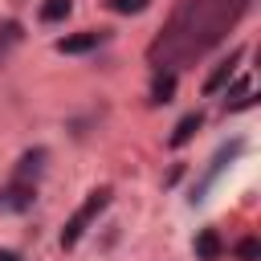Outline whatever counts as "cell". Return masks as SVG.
<instances>
[{"mask_svg": "<svg viewBox=\"0 0 261 261\" xmlns=\"http://www.w3.org/2000/svg\"><path fill=\"white\" fill-rule=\"evenodd\" d=\"M106 8H110V12L130 16V12H143V8H147V0H106Z\"/></svg>", "mask_w": 261, "mask_h": 261, "instance_id": "obj_10", "label": "cell"}, {"mask_svg": "<svg viewBox=\"0 0 261 261\" xmlns=\"http://www.w3.org/2000/svg\"><path fill=\"white\" fill-rule=\"evenodd\" d=\"M20 41V24L16 20H8V24H0V53L8 49V45H16Z\"/></svg>", "mask_w": 261, "mask_h": 261, "instance_id": "obj_11", "label": "cell"}, {"mask_svg": "<svg viewBox=\"0 0 261 261\" xmlns=\"http://www.w3.org/2000/svg\"><path fill=\"white\" fill-rule=\"evenodd\" d=\"M196 257H200V261H216V257H220V237H216V228H204V232L196 237Z\"/></svg>", "mask_w": 261, "mask_h": 261, "instance_id": "obj_7", "label": "cell"}, {"mask_svg": "<svg viewBox=\"0 0 261 261\" xmlns=\"http://www.w3.org/2000/svg\"><path fill=\"white\" fill-rule=\"evenodd\" d=\"M69 8H73L69 0H45V4H41V20H45V24H57V20L69 16Z\"/></svg>", "mask_w": 261, "mask_h": 261, "instance_id": "obj_8", "label": "cell"}, {"mask_svg": "<svg viewBox=\"0 0 261 261\" xmlns=\"http://www.w3.org/2000/svg\"><path fill=\"white\" fill-rule=\"evenodd\" d=\"M106 204H110V188H94V192L86 196V204L65 220V228H61V245H65V249H73V245L82 241V232L98 220V212H102Z\"/></svg>", "mask_w": 261, "mask_h": 261, "instance_id": "obj_1", "label": "cell"}, {"mask_svg": "<svg viewBox=\"0 0 261 261\" xmlns=\"http://www.w3.org/2000/svg\"><path fill=\"white\" fill-rule=\"evenodd\" d=\"M0 261H20V257H16L12 249H0Z\"/></svg>", "mask_w": 261, "mask_h": 261, "instance_id": "obj_13", "label": "cell"}, {"mask_svg": "<svg viewBox=\"0 0 261 261\" xmlns=\"http://www.w3.org/2000/svg\"><path fill=\"white\" fill-rule=\"evenodd\" d=\"M192 4H196V0H184V4L175 8V16H171V29H167V33H163V37L155 41V49H151V53H163V49H171V45H175V41L184 37V29H188V12H192Z\"/></svg>", "mask_w": 261, "mask_h": 261, "instance_id": "obj_3", "label": "cell"}, {"mask_svg": "<svg viewBox=\"0 0 261 261\" xmlns=\"http://www.w3.org/2000/svg\"><path fill=\"white\" fill-rule=\"evenodd\" d=\"M41 159H45V151H29V155L20 159V171H16V179L24 184L29 175H37V171H41Z\"/></svg>", "mask_w": 261, "mask_h": 261, "instance_id": "obj_9", "label": "cell"}, {"mask_svg": "<svg viewBox=\"0 0 261 261\" xmlns=\"http://www.w3.org/2000/svg\"><path fill=\"white\" fill-rule=\"evenodd\" d=\"M171 98H175V73L171 69H159L155 82H151V102L155 106H167Z\"/></svg>", "mask_w": 261, "mask_h": 261, "instance_id": "obj_5", "label": "cell"}, {"mask_svg": "<svg viewBox=\"0 0 261 261\" xmlns=\"http://www.w3.org/2000/svg\"><path fill=\"white\" fill-rule=\"evenodd\" d=\"M241 53H245V49H232L224 61H216V69L204 77V94H216V90H224V86H228V77L237 73V61H241Z\"/></svg>", "mask_w": 261, "mask_h": 261, "instance_id": "obj_2", "label": "cell"}, {"mask_svg": "<svg viewBox=\"0 0 261 261\" xmlns=\"http://www.w3.org/2000/svg\"><path fill=\"white\" fill-rule=\"evenodd\" d=\"M257 253H261V245H257V241H241V245H237V257H245V261H253Z\"/></svg>", "mask_w": 261, "mask_h": 261, "instance_id": "obj_12", "label": "cell"}, {"mask_svg": "<svg viewBox=\"0 0 261 261\" xmlns=\"http://www.w3.org/2000/svg\"><path fill=\"white\" fill-rule=\"evenodd\" d=\"M98 41H102V29H82L73 37H61L57 41V53H90Z\"/></svg>", "mask_w": 261, "mask_h": 261, "instance_id": "obj_4", "label": "cell"}, {"mask_svg": "<svg viewBox=\"0 0 261 261\" xmlns=\"http://www.w3.org/2000/svg\"><path fill=\"white\" fill-rule=\"evenodd\" d=\"M200 122H204V114L196 110V114H184L179 122H175V130H171V139H167V147H184L196 130H200Z\"/></svg>", "mask_w": 261, "mask_h": 261, "instance_id": "obj_6", "label": "cell"}]
</instances>
